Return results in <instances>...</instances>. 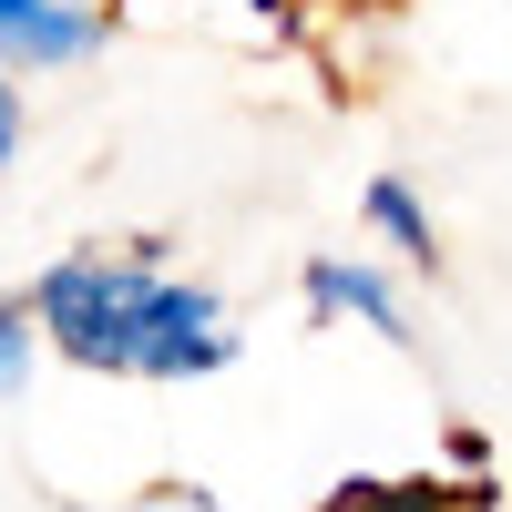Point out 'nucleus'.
I'll use <instances>...</instances> for the list:
<instances>
[{
  "mask_svg": "<svg viewBox=\"0 0 512 512\" xmlns=\"http://www.w3.org/2000/svg\"><path fill=\"white\" fill-rule=\"evenodd\" d=\"M492 502V482L472 472V482H441V472H420V482H338L318 512H482Z\"/></svg>",
  "mask_w": 512,
  "mask_h": 512,
  "instance_id": "nucleus-4",
  "label": "nucleus"
},
{
  "mask_svg": "<svg viewBox=\"0 0 512 512\" xmlns=\"http://www.w3.org/2000/svg\"><path fill=\"white\" fill-rule=\"evenodd\" d=\"M308 318L318 328H369V338H390V349H410V308H400V287L369 267V256H318L308 267Z\"/></svg>",
  "mask_w": 512,
  "mask_h": 512,
  "instance_id": "nucleus-2",
  "label": "nucleus"
},
{
  "mask_svg": "<svg viewBox=\"0 0 512 512\" xmlns=\"http://www.w3.org/2000/svg\"><path fill=\"white\" fill-rule=\"evenodd\" d=\"M103 41V11H82V0H0V72H62Z\"/></svg>",
  "mask_w": 512,
  "mask_h": 512,
  "instance_id": "nucleus-3",
  "label": "nucleus"
},
{
  "mask_svg": "<svg viewBox=\"0 0 512 512\" xmlns=\"http://www.w3.org/2000/svg\"><path fill=\"white\" fill-rule=\"evenodd\" d=\"M11 154H21V82L0 72V175H11Z\"/></svg>",
  "mask_w": 512,
  "mask_h": 512,
  "instance_id": "nucleus-7",
  "label": "nucleus"
},
{
  "mask_svg": "<svg viewBox=\"0 0 512 512\" xmlns=\"http://www.w3.org/2000/svg\"><path fill=\"white\" fill-rule=\"evenodd\" d=\"M31 359H41V318H31V297H0V400L31 390Z\"/></svg>",
  "mask_w": 512,
  "mask_h": 512,
  "instance_id": "nucleus-6",
  "label": "nucleus"
},
{
  "mask_svg": "<svg viewBox=\"0 0 512 512\" xmlns=\"http://www.w3.org/2000/svg\"><path fill=\"white\" fill-rule=\"evenodd\" d=\"M31 318H41V349L103 379H205L236 359L226 297L195 277H164L154 256H103V246L52 256L31 277Z\"/></svg>",
  "mask_w": 512,
  "mask_h": 512,
  "instance_id": "nucleus-1",
  "label": "nucleus"
},
{
  "mask_svg": "<svg viewBox=\"0 0 512 512\" xmlns=\"http://www.w3.org/2000/svg\"><path fill=\"white\" fill-rule=\"evenodd\" d=\"M359 216H369V236L390 246L400 267H431V256H441V246H431V205H420V195H410L400 175H369V195H359Z\"/></svg>",
  "mask_w": 512,
  "mask_h": 512,
  "instance_id": "nucleus-5",
  "label": "nucleus"
}]
</instances>
